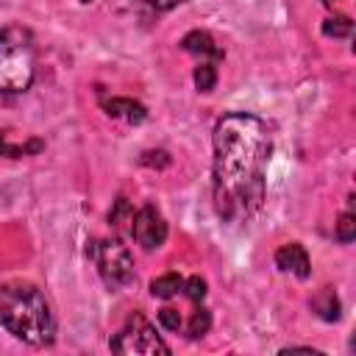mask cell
<instances>
[{
  "instance_id": "obj_1",
  "label": "cell",
  "mask_w": 356,
  "mask_h": 356,
  "mask_svg": "<svg viewBox=\"0 0 356 356\" xmlns=\"http://www.w3.org/2000/svg\"><path fill=\"white\" fill-rule=\"evenodd\" d=\"M270 156L273 136L264 120L250 111H228L217 120L211 195L225 222H245L261 209Z\"/></svg>"
},
{
  "instance_id": "obj_2",
  "label": "cell",
  "mask_w": 356,
  "mask_h": 356,
  "mask_svg": "<svg viewBox=\"0 0 356 356\" xmlns=\"http://www.w3.org/2000/svg\"><path fill=\"white\" fill-rule=\"evenodd\" d=\"M0 323L28 345H50L56 337L50 303L42 289L28 281H8L0 286Z\"/></svg>"
},
{
  "instance_id": "obj_3",
  "label": "cell",
  "mask_w": 356,
  "mask_h": 356,
  "mask_svg": "<svg viewBox=\"0 0 356 356\" xmlns=\"http://www.w3.org/2000/svg\"><path fill=\"white\" fill-rule=\"evenodd\" d=\"M36 75V44L28 28H0V92L19 95L31 89Z\"/></svg>"
},
{
  "instance_id": "obj_4",
  "label": "cell",
  "mask_w": 356,
  "mask_h": 356,
  "mask_svg": "<svg viewBox=\"0 0 356 356\" xmlns=\"http://www.w3.org/2000/svg\"><path fill=\"white\" fill-rule=\"evenodd\" d=\"M95 264H97V273L103 278V284L108 289H122L134 281V256L131 250L120 242V239H103V242H92V248L86 250Z\"/></svg>"
},
{
  "instance_id": "obj_5",
  "label": "cell",
  "mask_w": 356,
  "mask_h": 356,
  "mask_svg": "<svg viewBox=\"0 0 356 356\" xmlns=\"http://www.w3.org/2000/svg\"><path fill=\"white\" fill-rule=\"evenodd\" d=\"M108 345L114 353H147V356L170 353V345L156 334V325H150L147 317L139 312L128 317V323L111 337Z\"/></svg>"
},
{
  "instance_id": "obj_6",
  "label": "cell",
  "mask_w": 356,
  "mask_h": 356,
  "mask_svg": "<svg viewBox=\"0 0 356 356\" xmlns=\"http://www.w3.org/2000/svg\"><path fill=\"white\" fill-rule=\"evenodd\" d=\"M131 236L136 239V245H142L145 250H156L164 245L167 239V222L161 217V211L147 203L142 206L139 211H134V220H131Z\"/></svg>"
},
{
  "instance_id": "obj_7",
  "label": "cell",
  "mask_w": 356,
  "mask_h": 356,
  "mask_svg": "<svg viewBox=\"0 0 356 356\" xmlns=\"http://www.w3.org/2000/svg\"><path fill=\"white\" fill-rule=\"evenodd\" d=\"M275 267L284 270V273H292L298 278H309L312 275V261H309V253L303 245L298 242H289V245H281L275 250Z\"/></svg>"
},
{
  "instance_id": "obj_8",
  "label": "cell",
  "mask_w": 356,
  "mask_h": 356,
  "mask_svg": "<svg viewBox=\"0 0 356 356\" xmlns=\"http://www.w3.org/2000/svg\"><path fill=\"white\" fill-rule=\"evenodd\" d=\"M181 47L186 53H192L197 61H211V64L222 61V50L217 47V42L211 39V33H206V31H189L181 39Z\"/></svg>"
},
{
  "instance_id": "obj_9",
  "label": "cell",
  "mask_w": 356,
  "mask_h": 356,
  "mask_svg": "<svg viewBox=\"0 0 356 356\" xmlns=\"http://www.w3.org/2000/svg\"><path fill=\"white\" fill-rule=\"evenodd\" d=\"M103 108L108 117H117V120H125V122H142L147 117V108L131 97H111V100H103Z\"/></svg>"
},
{
  "instance_id": "obj_10",
  "label": "cell",
  "mask_w": 356,
  "mask_h": 356,
  "mask_svg": "<svg viewBox=\"0 0 356 356\" xmlns=\"http://www.w3.org/2000/svg\"><path fill=\"white\" fill-rule=\"evenodd\" d=\"M312 309H314L325 323L339 320V298L334 295V289H331V286L320 289V292L312 298Z\"/></svg>"
},
{
  "instance_id": "obj_11",
  "label": "cell",
  "mask_w": 356,
  "mask_h": 356,
  "mask_svg": "<svg viewBox=\"0 0 356 356\" xmlns=\"http://www.w3.org/2000/svg\"><path fill=\"white\" fill-rule=\"evenodd\" d=\"M184 292V278L178 273H167V275H159L150 281V295L153 298H161V300H170L175 295Z\"/></svg>"
},
{
  "instance_id": "obj_12",
  "label": "cell",
  "mask_w": 356,
  "mask_h": 356,
  "mask_svg": "<svg viewBox=\"0 0 356 356\" xmlns=\"http://www.w3.org/2000/svg\"><path fill=\"white\" fill-rule=\"evenodd\" d=\"M131 220H134V209H131V203L125 200V197H117L114 200V206H111V211H108V225L114 228V231H131Z\"/></svg>"
},
{
  "instance_id": "obj_13",
  "label": "cell",
  "mask_w": 356,
  "mask_h": 356,
  "mask_svg": "<svg viewBox=\"0 0 356 356\" xmlns=\"http://www.w3.org/2000/svg\"><path fill=\"white\" fill-rule=\"evenodd\" d=\"M44 145L39 139H28L25 145H11L8 142V134L0 131V156H8V159H19V156H28V153H39Z\"/></svg>"
},
{
  "instance_id": "obj_14",
  "label": "cell",
  "mask_w": 356,
  "mask_h": 356,
  "mask_svg": "<svg viewBox=\"0 0 356 356\" xmlns=\"http://www.w3.org/2000/svg\"><path fill=\"white\" fill-rule=\"evenodd\" d=\"M192 78H195L197 92H211L214 83H217V64H211V61H197Z\"/></svg>"
},
{
  "instance_id": "obj_15",
  "label": "cell",
  "mask_w": 356,
  "mask_h": 356,
  "mask_svg": "<svg viewBox=\"0 0 356 356\" xmlns=\"http://www.w3.org/2000/svg\"><path fill=\"white\" fill-rule=\"evenodd\" d=\"M209 325H211V314L197 306V309L192 312L189 323H186V337H189V339H197V337H203V334L209 331Z\"/></svg>"
},
{
  "instance_id": "obj_16",
  "label": "cell",
  "mask_w": 356,
  "mask_h": 356,
  "mask_svg": "<svg viewBox=\"0 0 356 356\" xmlns=\"http://www.w3.org/2000/svg\"><path fill=\"white\" fill-rule=\"evenodd\" d=\"M353 31V22L348 17H328L323 22V33L325 36H334V39H342V36H350Z\"/></svg>"
},
{
  "instance_id": "obj_17",
  "label": "cell",
  "mask_w": 356,
  "mask_h": 356,
  "mask_svg": "<svg viewBox=\"0 0 356 356\" xmlns=\"http://www.w3.org/2000/svg\"><path fill=\"white\" fill-rule=\"evenodd\" d=\"M334 236L342 242V245H348V242H353V236H356V217H353V211H345L342 217H339V222H337V231H334Z\"/></svg>"
},
{
  "instance_id": "obj_18",
  "label": "cell",
  "mask_w": 356,
  "mask_h": 356,
  "mask_svg": "<svg viewBox=\"0 0 356 356\" xmlns=\"http://www.w3.org/2000/svg\"><path fill=\"white\" fill-rule=\"evenodd\" d=\"M184 295L192 300V303H200L206 298V281L200 275H192V278H184Z\"/></svg>"
},
{
  "instance_id": "obj_19",
  "label": "cell",
  "mask_w": 356,
  "mask_h": 356,
  "mask_svg": "<svg viewBox=\"0 0 356 356\" xmlns=\"http://www.w3.org/2000/svg\"><path fill=\"white\" fill-rule=\"evenodd\" d=\"M159 325H161V328H167V331H178V328L184 325V320H181L178 309H170V306H164V309L159 312Z\"/></svg>"
},
{
  "instance_id": "obj_20",
  "label": "cell",
  "mask_w": 356,
  "mask_h": 356,
  "mask_svg": "<svg viewBox=\"0 0 356 356\" xmlns=\"http://www.w3.org/2000/svg\"><path fill=\"white\" fill-rule=\"evenodd\" d=\"M142 164H147V167H167L170 156L164 150H147V153H142Z\"/></svg>"
},
{
  "instance_id": "obj_21",
  "label": "cell",
  "mask_w": 356,
  "mask_h": 356,
  "mask_svg": "<svg viewBox=\"0 0 356 356\" xmlns=\"http://www.w3.org/2000/svg\"><path fill=\"white\" fill-rule=\"evenodd\" d=\"M136 3H142V6H147L153 11H170V8L181 6V3H186V0H136Z\"/></svg>"
},
{
  "instance_id": "obj_22",
  "label": "cell",
  "mask_w": 356,
  "mask_h": 356,
  "mask_svg": "<svg viewBox=\"0 0 356 356\" xmlns=\"http://www.w3.org/2000/svg\"><path fill=\"white\" fill-rule=\"evenodd\" d=\"M81 3H92V0H81Z\"/></svg>"
}]
</instances>
